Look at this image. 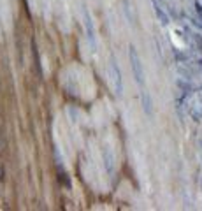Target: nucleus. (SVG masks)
Instances as JSON below:
<instances>
[{"label": "nucleus", "instance_id": "nucleus-1", "mask_svg": "<svg viewBox=\"0 0 202 211\" xmlns=\"http://www.w3.org/2000/svg\"><path fill=\"white\" fill-rule=\"evenodd\" d=\"M128 56H130V65H132V72H134V79L137 81V85L144 86V69H142L141 58H139V55H137V51H135L134 46H130Z\"/></svg>", "mask_w": 202, "mask_h": 211}, {"label": "nucleus", "instance_id": "nucleus-2", "mask_svg": "<svg viewBox=\"0 0 202 211\" xmlns=\"http://www.w3.org/2000/svg\"><path fill=\"white\" fill-rule=\"evenodd\" d=\"M151 2H153V9H155V14L158 16L160 23H162V25H167V23H169V14L165 12V7H163L162 0H151Z\"/></svg>", "mask_w": 202, "mask_h": 211}, {"label": "nucleus", "instance_id": "nucleus-3", "mask_svg": "<svg viewBox=\"0 0 202 211\" xmlns=\"http://www.w3.org/2000/svg\"><path fill=\"white\" fill-rule=\"evenodd\" d=\"M111 70H112V81H114V88H116V93L121 95V91H123V79H121V72L118 69V65L112 62L111 63Z\"/></svg>", "mask_w": 202, "mask_h": 211}, {"label": "nucleus", "instance_id": "nucleus-5", "mask_svg": "<svg viewBox=\"0 0 202 211\" xmlns=\"http://www.w3.org/2000/svg\"><path fill=\"white\" fill-rule=\"evenodd\" d=\"M142 106H144V111H146L148 114H151L153 102H151V99H150V95H148V91H142Z\"/></svg>", "mask_w": 202, "mask_h": 211}, {"label": "nucleus", "instance_id": "nucleus-4", "mask_svg": "<svg viewBox=\"0 0 202 211\" xmlns=\"http://www.w3.org/2000/svg\"><path fill=\"white\" fill-rule=\"evenodd\" d=\"M84 25H86V32H88V39H90V42H93V35H95V32H93L91 16L88 14V11H84Z\"/></svg>", "mask_w": 202, "mask_h": 211}]
</instances>
